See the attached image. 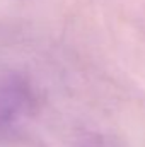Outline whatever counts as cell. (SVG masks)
<instances>
[{
    "label": "cell",
    "mask_w": 145,
    "mask_h": 147,
    "mask_svg": "<svg viewBox=\"0 0 145 147\" xmlns=\"http://www.w3.org/2000/svg\"><path fill=\"white\" fill-rule=\"evenodd\" d=\"M70 147H126L125 142L106 132H85L79 135Z\"/></svg>",
    "instance_id": "obj_1"
}]
</instances>
